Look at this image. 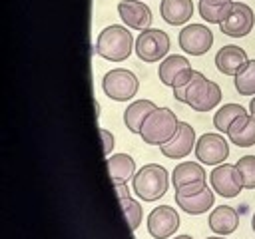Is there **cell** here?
Returning <instances> with one entry per match:
<instances>
[{"instance_id": "cell-29", "label": "cell", "mask_w": 255, "mask_h": 239, "mask_svg": "<svg viewBox=\"0 0 255 239\" xmlns=\"http://www.w3.org/2000/svg\"><path fill=\"white\" fill-rule=\"evenodd\" d=\"M114 185H116V189H118V197H120V199L129 197V189H128L126 181H114Z\"/></svg>"}, {"instance_id": "cell-33", "label": "cell", "mask_w": 255, "mask_h": 239, "mask_svg": "<svg viewBox=\"0 0 255 239\" xmlns=\"http://www.w3.org/2000/svg\"><path fill=\"white\" fill-rule=\"evenodd\" d=\"M207 239H223V237H215V235H213V237H207Z\"/></svg>"}, {"instance_id": "cell-2", "label": "cell", "mask_w": 255, "mask_h": 239, "mask_svg": "<svg viewBox=\"0 0 255 239\" xmlns=\"http://www.w3.org/2000/svg\"><path fill=\"white\" fill-rule=\"evenodd\" d=\"M133 48L135 46H133L131 32L126 26H118V24L104 28L96 40V54L110 62L128 60Z\"/></svg>"}, {"instance_id": "cell-10", "label": "cell", "mask_w": 255, "mask_h": 239, "mask_svg": "<svg viewBox=\"0 0 255 239\" xmlns=\"http://www.w3.org/2000/svg\"><path fill=\"white\" fill-rule=\"evenodd\" d=\"M213 44V32L203 24H189L179 32V46L185 54L201 56L209 52Z\"/></svg>"}, {"instance_id": "cell-20", "label": "cell", "mask_w": 255, "mask_h": 239, "mask_svg": "<svg viewBox=\"0 0 255 239\" xmlns=\"http://www.w3.org/2000/svg\"><path fill=\"white\" fill-rule=\"evenodd\" d=\"M189 68H191V66H189V60H187V58L173 54V56L163 58V62L159 64L157 76H159L161 84H165V86H171V88H173L175 80H177L185 70H189Z\"/></svg>"}, {"instance_id": "cell-23", "label": "cell", "mask_w": 255, "mask_h": 239, "mask_svg": "<svg viewBox=\"0 0 255 239\" xmlns=\"http://www.w3.org/2000/svg\"><path fill=\"white\" fill-rule=\"evenodd\" d=\"M108 169L112 181H128L135 175V161L128 153H114L108 157Z\"/></svg>"}, {"instance_id": "cell-16", "label": "cell", "mask_w": 255, "mask_h": 239, "mask_svg": "<svg viewBox=\"0 0 255 239\" xmlns=\"http://www.w3.org/2000/svg\"><path fill=\"white\" fill-rule=\"evenodd\" d=\"M227 137L237 147H249L255 143V118L251 114L239 116L227 129Z\"/></svg>"}, {"instance_id": "cell-14", "label": "cell", "mask_w": 255, "mask_h": 239, "mask_svg": "<svg viewBox=\"0 0 255 239\" xmlns=\"http://www.w3.org/2000/svg\"><path fill=\"white\" fill-rule=\"evenodd\" d=\"M118 14L124 20V24L131 30H145L151 26V10L147 4L139 2V0H122L118 4Z\"/></svg>"}, {"instance_id": "cell-5", "label": "cell", "mask_w": 255, "mask_h": 239, "mask_svg": "<svg viewBox=\"0 0 255 239\" xmlns=\"http://www.w3.org/2000/svg\"><path fill=\"white\" fill-rule=\"evenodd\" d=\"M175 203L189 215L205 213L213 205V191L207 181H193L175 189Z\"/></svg>"}, {"instance_id": "cell-3", "label": "cell", "mask_w": 255, "mask_h": 239, "mask_svg": "<svg viewBox=\"0 0 255 239\" xmlns=\"http://www.w3.org/2000/svg\"><path fill=\"white\" fill-rule=\"evenodd\" d=\"M177 118L175 114L169 110V108H155L143 121L141 125V139L143 143H149V145H163L167 143L175 131H177Z\"/></svg>"}, {"instance_id": "cell-19", "label": "cell", "mask_w": 255, "mask_h": 239, "mask_svg": "<svg viewBox=\"0 0 255 239\" xmlns=\"http://www.w3.org/2000/svg\"><path fill=\"white\" fill-rule=\"evenodd\" d=\"M157 106L151 100H137L133 104L128 106V110L124 112V123L131 133H139L141 125L145 121V118L155 110Z\"/></svg>"}, {"instance_id": "cell-28", "label": "cell", "mask_w": 255, "mask_h": 239, "mask_svg": "<svg viewBox=\"0 0 255 239\" xmlns=\"http://www.w3.org/2000/svg\"><path fill=\"white\" fill-rule=\"evenodd\" d=\"M100 135H102V139H104V153L110 157L112 155V147H114V135L108 131V129H100Z\"/></svg>"}, {"instance_id": "cell-1", "label": "cell", "mask_w": 255, "mask_h": 239, "mask_svg": "<svg viewBox=\"0 0 255 239\" xmlns=\"http://www.w3.org/2000/svg\"><path fill=\"white\" fill-rule=\"evenodd\" d=\"M173 98L181 104L191 106V110L195 112H209L221 102V88L215 82L207 80L201 72L193 70L187 82L173 88Z\"/></svg>"}, {"instance_id": "cell-22", "label": "cell", "mask_w": 255, "mask_h": 239, "mask_svg": "<svg viewBox=\"0 0 255 239\" xmlns=\"http://www.w3.org/2000/svg\"><path fill=\"white\" fill-rule=\"evenodd\" d=\"M233 8V0H199V16L207 24H221Z\"/></svg>"}, {"instance_id": "cell-32", "label": "cell", "mask_w": 255, "mask_h": 239, "mask_svg": "<svg viewBox=\"0 0 255 239\" xmlns=\"http://www.w3.org/2000/svg\"><path fill=\"white\" fill-rule=\"evenodd\" d=\"M251 227H253V231H255V213H253V217H251Z\"/></svg>"}, {"instance_id": "cell-11", "label": "cell", "mask_w": 255, "mask_h": 239, "mask_svg": "<svg viewBox=\"0 0 255 239\" xmlns=\"http://www.w3.org/2000/svg\"><path fill=\"white\" fill-rule=\"evenodd\" d=\"M209 181L215 193H219L221 197H237L239 191L243 189V181L241 175L237 171L235 165L231 163H221L217 165L211 173H209Z\"/></svg>"}, {"instance_id": "cell-31", "label": "cell", "mask_w": 255, "mask_h": 239, "mask_svg": "<svg viewBox=\"0 0 255 239\" xmlns=\"http://www.w3.org/2000/svg\"><path fill=\"white\" fill-rule=\"evenodd\" d=\"M173 239H193V237H189V235H175Z\"/></svg>"}, {"instance_id": "cell-26", "label": "cell", "mask_w": 255, "mask_h": 239, "mask_svg": "<svg viewBox=\"0 0 255 239\" xmlns=\"http://www.w3.org/2000/svg\"><path fill=\"white\" fill-rule=\"evenodd\" d=\"M239 175H241V181H243V187L245 189H255V155H243L239 157V161L235 163Z\"/></svg>"}, {"instance_id": "cell-9", "label": "cell", "mask_w": 255, "mask_h": 239, "mask_svg": "<svg viewBox=\"0 0 255 239\" xmlns=\"http://www.w3.org/2000/svg\"><path fill=\"white\" fill-rule=\"evenodd\" d=\"M255 26V16L251 6H247L245 2H233L231 12L227 14V18L219 24L221 32L231 36V38H243L247 36Z\"/></svg>"}, {"instance_id": "cell-15", "label": "cell", "mask_w": 255, "mask_h": 239, "mask_svg": "<svg viewBox=\"0 0 255 239\" xmlns=\"http://www.w3.org/2000/svg\"><path fill=\"white\" fill-rule=\"evenodd\" d=\"M247 64V52L239 46H223L215 54V66L225 76H235L243 66Z\"/></svg>"}, {"instance_id": "cell-12", "label": "cell", "mask_w": 255, "mask_h": 239, "mask_svg": "<svg viewBox=\"0 0 255 239\" xmlns=\"http://www.w3.org/2000/svg\"><path fill=\"white\" fill-rule=\"evenodd\" d=\"M179 227V215L169 205H159L151 209L147 215V231L155 239H167L171 237Z\"/></svg>"}, {"instance_id": "cell-18", "label": "cell", "mask_w": 255, "mask_h": 239, "mask_svg": "<svg viewBox=\"0 0 255 239\" xmlns=\"http://www.w3.org/2000/svg\"><path fill=\"white\" fill-rule=\"evenodd\" d=\"M237 225H239V215L229 205H219L209 215V227L217 235H229L237 229Z\"/></svg>"}, {"instance_id": "cell-7", "label": "cell", "mask_w": 255, "mask_h": 239, "mask_svg": "<svg viewBox=\"0 0 255 239\" xmlns=\"http://www.w3.org/2000/svg\"><path fill=\"white\" fill-rule=\"evenodd\" d=\"M135 54L143 62H159L169 52V36L157 28H145L135 38Z\"/></svg>"}, {"instance_id": "cell-27", "label": "cell", "mask_w": 255, "mask_h": 239, "mask_svg": "<svg viewBox=\"0 0 255 239\" xmlns=\"http://www.w3.org/2000/svg\"><path fill=\"white\" fill-rule=\"evenodd\" d=\"M120 203H122V209H124V215H126L129 229L135 231L137 225L141 223V205L131 197H124V199H120Z\"/></svg>"}, {"instance_id": "cell-6", "label": "cell", "mask_w": 255, "mask_h": 239, "mask_svg": "<svg viewBox=\"0 0 255 239\" xmlns=\"http://www.w3.org/2000/svg\"><path fill=\"white\" fill-rule=\"evenodd\" d=\"M102 88H104V94H106L110 100L128 102V100H131V98L137 94L139 80L135 78L133 72H129V70H126V68H114V70H110V72L104 76Z\"/></svg>"}, {"instance_id": "cell-8", "label": "cell", "mask_w": 255, "mask_h": 239, "mask_svg": "<svg viewBox=\"0 0 255 239\" xmlns=\"http://www.w3.org/2000/svg\"><path fill=\"white\" fill-rule=\"evenodd\" d=\"M229 155V143L221 133H203L195 143V157L205 165H219Z\"/></svg>"}, {"instance_id": "cell-4", "label": "cell", "mask_w": 255, "mask_h": 239, "mask_svg": "<svg viewBox=\"0 0 255 239\" xmlns=\"http://www.w3.org/2000/svg\"><path fill=\"white\" fill-rule=\"evenodd\" d=\"M169 185V177L163 165L157 163H147L143 165L133 177H131V187L133 191L143 199V201H155L161 195H165Z\"/></svg>"}, {"instance_id": "cell-25", "label": "cell", "mask_w": 255, "mask_h": 239, "mask_svg": "<svg viewBox=\"0 0 255 239\" xmlns=\"http://www.w3.org/2000/svg\"><path fill=\"white\" fill-rule=\"evenodd\" d=\"M235 90L239 96H255V60H247V64L235 74Z\"/></svg>"}, {"instance_id": "cell-13", "label": "cell", "mask_w": 255, "mask_h": 239, "mask_svg": "<svg viewBox=\"0 0 255 239\" xmlns=\"http://www.w3.org/2000/svg\"><path fill=\"white\" fill-rule=\"evenodd\" d=\"M195 143H197L195 141V129L189 123L179 121L175 135L167 143H163L159 147H161V153L165 157H169V159H183L185 155L191 153V149H195Z\"/></svg>"}, {"instance_id": "cell-30", "label": "cell", "mask_w": 255, "mask_h": 239, "mask_svg": "<svg viewBox=\"0 0 255 239\" xmlns=\"http://www.w3.org/2000/svg\"><path fill=\"white\" fill-rule=\"evenodd\" d=\"M249 114L255 118V98H253V100H251V104H249Z\"/></svg>"}, {"instance_id": "cell-21", "label": "cell", "mask_w": 255, "mask_h": 239, "mask_svg": "<svg viewBox=\"0 0 255 239\" xmlns=\"http://www.w3.org/2000/svg\"><path fill=\"white\" fill-rule=\"evenodd\" d=\"M193 181H205V169L195 161H181L171 171V183L173 187H181Z\"/></svg>"}, {"instance_id": "cell-17", "label": "cell", "mask_w": 255, "mask_h": 239, "mask_svg": "<svg viewBox=\"0 0 255 239\" xmlns=\"http://www.w3.org/2000/svg\"><path fill=\"white\" fill-rule=\"evenodd\" d=\"M159 14L167 24L181 26L193 16V2L191 0H161Z\"/></svg>"}, {"instance_id": "cell-24", "label": "cell", "mask_w": 255, "mask_h": 239, "mask_svg": "<svg viewBox=\"0 0 255 239\" xmlns=\"http://www.w3.org/2000/svg\"><path fill=\"white\" fill-rule=\"evenodd\" d=\"M243 114H247L243 106H239V104H225V106H221V108L215 112V116H213V125H215L219 131H225V133H227L229 125H231L239 116H243Z\"/></svg>"}]
</instances>
